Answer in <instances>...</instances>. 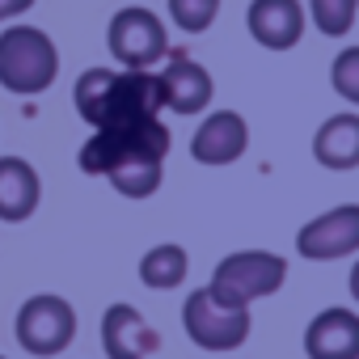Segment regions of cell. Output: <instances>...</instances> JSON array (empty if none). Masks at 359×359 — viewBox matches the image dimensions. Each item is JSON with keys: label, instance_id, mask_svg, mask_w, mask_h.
Instances as JSON below:
<instances>
[{"label": "cell", "instance_id": "6da1fadb", "mask_svg": "<svg viewBox=\"0 0 359 359\" xmlns=\"http://www.w3.org/2000/svg\"><path fill=\"white\" fill-rule=\"evenodd\" d=\"M76 114L97 131V127H123L140 118L161 114V85L156 72H118V68H89L76 76L72 89Z\"/></svg>", "mask_w": 359, "mask_h": 359}, {"label": "cell", "instance_id": "7a4b0ae2", "mask_svg": "<svg viewBox=\"0 0 359 359\" xmlns=\"http://www.w3.org/2000/svg\"><path fill=\"white\" fill-rule=\"evenodd\" d=\"M169 156V127L161 118H140V123H123V127H97L76 165L85 173H97V177H110L114 169L123 165H140V161H161L165 165Z\"/></svg>", "mask_w": 359, "mask_h": 359}, {"label": "cell", "instance_id": "3957f363", "mask_svg": "<svg viewBox=\"0 0 359 359\" xmlns=\"http://www.w3.org/2000/svg\"><path fill=\"white\" fill-rule=\"evenodd\" d=\"M60 76V47L39 26H9L0 34V85L18 97L51 89Z\"/></svg>", "mask_w": 359, "mask_h": 359}, {"label": "cell", "instance_id": "277c9868", "mask_svg": "<svg viewBox=\"0 0 359 359\" xmlns=\"http://www.w3.org/2000/svg\"><path fill=\"white\" fill-rule=\"evenodd\" d=\"M283 279H287V258L283 254H271V250H237V254H224L216 262L208 292L220 304L250 309L254 300L275 296L283 287Z\"/></svg>", "mask_w": 359, "mask_h": 359}, {"label": "cell", "instance_id": "5b68a950", "mask_svg": "<svg viewBox=\"0 0 359 359\" xmlns=\"http://www.w3.org/2000/svg\"><path fill=\"white\" fill-rule=\"evenodd\" d=\"M106 47H110V55H114L118 68H127V72H152V64H161L165 51H169V34H165V22L152 9L127 5V9H118L110 18Z\"/></svg>", "mask_w": 359, "mask_h": 359}, {"label": "cell", "instance_id": "8992f818", "mask_svg": "<svg viewBox=\"0 0 359 359\" xmlns=\"http://www.w3.org/2000/svg\"><path fill=\"white\" fill-rule=\"evenodd\" d=\"M250 309H233V304H220L208 287H195L182 304V330L187 338L199 346V351H216V355H229L237 351L245 338H250Z\"/></svg>", "mask_w": 359, "mask_h": 359}, {"label": "cell", "instance_id": "52a82bcc", "mask_svg": "<svg viewBox=\"0 0 359 359\" xmlns=\"http://www.w3.org/2000/svg\"><path fill=\"white\" fill-rule=\"evenodd\" d=\"M13 334L18 342L39 355V359H51V355H64L76 338V309L64 300V296H51V292H39L30 296L22 309H18V321H13Z\"/></svg>", "mask_w": 359, "mask_h": 359}, {"label": "cell", "instance_id": "ba28073f", "mask_svg": "<svg viewBox=\"0 0 359 359\" xmlns=\"http://www.w3.org/2000/svg\"><path fill=\"white\" fill-rule=\"evenodd\" d=\"M296 254L309 262H338L359 254V203H338L296 233Z\"/></svg>", "mask_w": 359, "mask_h": 359}, {"label": "cell", "instance_id": "9c48e42d", "mask_svg": "<svg viewBox=\"0 0 359 359\" xmlns=\"http://www.w3.org/2000/svg\"><path fill=\"white\" fill-rule=\"evenodd\" d=\"M250 148V123L237 110H212L203 114V123L191 135V156L208 169H224L233 161H241Z\"/></svg>", "mask_w": 359, "mask_h": 359}, {"label": "cell", "instance_id": "30bf717a", "mask_svg": "<svg viewBox=\"0 0 359 359\" xmlns=\"http://www.w3.org/2000/svg\"><path fill=\"white\" fill-rule=\"evenodd\" d=\"M245 30L266 51H292L304 39V5L300 0H250Z\"/></svg>", "mask_w": 359, "mask_h": 359}, {"label": "cell", "instance_id": "8fae6325", "mask_svg": "<svg viewBox=\"0 0 359 359\" xmlns=\"http://www.w3.org/2000/svg\"><path fill=\"white\" fill-rule=\"evenodd\" d=\"M156 85H161V110L173 114H203L216 97L212 72L195 60H173L165 72H156Z\"/></svg>", "mask_w": 359, "mask_h": 359}, {"label": "cell", "instance_id": "7c38bea8", "mask_svg": "<svg viewBox=\"0 0 359 359\" xmlns=\"http://www.w3.org/2000/svg\"><path fill=\"white\" fill-rule=\"evenodd\" d=\"M156 346H161V338L135 304H110L102 313V351H106V359H148Z\"/></svg>", "mask_w": 359, "mask_h": 359}, {"label": "cell", "instance_id": "4fadbf2b", "mask_svg": "<svg viewBox=\"0 0 359 359\" xmlns=\"http://www.w3.org/2000/svg\"><path fill=\"white\" fill-rule=\"evenodd\" d=\"M309 359H359V313L355 309H321L304 330Z\"/></svg>", "mask_w": 359, "mask_h": 359}, {"label": "cell", "instance_id": "5bb4252c", "mask_svg": "<svg viewBox=\"0 0 359 359\" xmlns=\"http://www.w3.org/2000/svg\"><path fill=\"white\" fill-rule=\"evenodd\" d=\"M43 199V182L39 169L26 156H0V220L5 224H22L39 212Z\"/></svg>", "mask_w": 359, "mask_h": 359}, {"label": "cell", "instance_id": "9a60e30c", "mask_svg": "<svg viewBox=\"0 0 359 359\" xmlns=\"http://www.w3.org/2000/svg\"><path fill=\"white\" fill-rule=\"evenodd\" d=\"M313 161L321 169H334V173L359 169V114L355 110L330 114L313 131Z\"/></svg>", "mask_w": 359, "mask_h": 359}, {"label": "cell", "instance_id": "2e32d148", "mask_svg": "<svg viewBox=\"0 0 359 359\" xmlns=\"http://www.w3.org/2000/svg\"><path fill=\"white\" fill-rule=\"evenodd\" d=\"M187 271H191V258H187V250L177 245V241H161V245H152V250L140 258V283L152 287V292H173V287H182Z\"/></svg>", "mask_w": 359, "mask_h": 359}, {"label": "cell", "instance_id": "e0dca14e", "mask_svg": "<svg viewBox=\"0 0 359 359\" xmlns=\"http://www.w3.org/2000/svg\"><path fill=\"white\" fill-rule=\"evenodd\" d=\"M161 177H165V165H161V161H140V165L114 169L106 182H110L123 199H148V195L161 191Z\"/></svg>", "mask_w": 359, "mask_h": 359}, {"label": "cell", "instance_id": "ac0fdd59", "mask_svg": "<svg viewBox=\"0 0 359 359\" xmlns=\"http://www.w3.org/2000/svg\"><path fill=\"white\" fill-rule=\"evenodd\" d=\"M359 18V0H309V22L325 39H346Z\"/></svg>", "mask_w": 359, "mask_h": 359}, {"label": "cell", "instance_id": "d6986e66", "mask_svg": "<svg viewBox=\"0 0 359 359\" xmlns=\"http://www.w3.org/2000/svg\"><path fill=\"white\" fill-rule=\"evenodd\" d=\"M165 5H169V22L182 34H203L220 18V0H165Z\"/></svg>", "mask_w": 359, "mask_h": 359}, {"label": "cell", "instance_id": "ffe728a7", "mask_svg": "<svg viewBox=\"0 0 359 359\" xmlns=\"http://www.w3.org/2000/svg\"><path fill=\"white\" fill-rule=\"evenodd\" d=\"M330 85L342 102L359 106V47H342L330 64Z\"/></svg>", "mask_w": 359, "mask_h": 359}, {"label": "cell", "instance_id": "44dd1931", "mask_svg": "<svg viewBox=\"0 0 359 359\" xmlns=\"http://www.w3.org/2000/svg\"><path fill=\"white\" fill-rule=\"evenodd\" d=\"M34 9V0H0V22H9V18H22Z\"/></svg>", "mask_w": 359, "mask_h": 359}, {"label": "cell", "instance_id": "7402d4cb", "mask_svg": "<svg viewBox=\"0 0 359 359\" xmlns=\"http://www.w3.org/2000/svg\"><path fill=\"white\" fill-rule=\"evenodd\" d=\"M346 283H351V300L359 304V258H355V266H351V279H346Z\"/></svg>", "mask_w": 359, "mask_h": 359}, {"label": "cell", "instance_id": "603a6c76", "mask_svg": "<svg viewBox=\"0 0 359 359\" xmlns=\"http://www.w3.org/2000/svg\"><path fill=\"white\" fill-rule=\"evenodd\" d=\"M0 359H9V355H0Z\"/></svg>", "mask_w": 359, "mask_h": 359}]
</instances>
